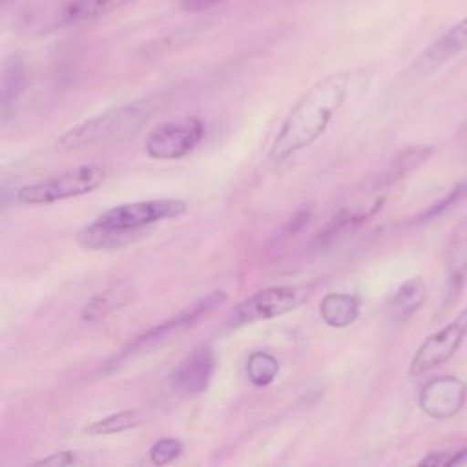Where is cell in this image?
I'll list each match as a JSON object with an SVG mask.
<instances>
[{
    "label": "cell",
    "mask_w": 467,
    "mask_h": 467,
    "mask_svg": "<svg viewBox=\"0 0 467 467\" xmlns=\"http://www.w3.org/2000/svg\"><path fill=\"white\" fill-rule=\"evenodd\" d=\"M350 82V71H337L316 82L285 119L268 159L283 162L321 137L334 113L343 106Z\"/></svg>",
    "instance_id": "1"
},
{
    "label": "cell",
    "mask_w": 467,
    "mask_h": 467,
    "mask_svg": "<svg viewBox=\"0 0 467 467\" xmlns=\"http://www.w3.org/2000/svg\"><path fill=\"white\" fill-rule=\"evenodd\" d=\"M153 109V99L135 100L122 104L119 108H111L64 131L57 139L55 146L60 151H75L126 139L133 135L144 122L150 120Z\"/></svg>",
    "instance_id": "2"
},
{
    "label": "cell",
    "mask_w": 467,
    "mask_h": 467,
    "mask_svg": "<svg viewBox=\"0 0 467 467\" xmlns=\"http://www.w3.org/2000/svg\"><path fill=\"white\" fill-rule=\"evenodd\" d=\"M106 179V171L97 164H82L49 179L26 184L16 190V201L22 204H49L69 197H78L97 190Z\"/></svg>",
    "instance_id": "3"
},
{
    "label": "cell",
    "mask_w": 467,
    "mask_h": 467,
    "mask_svg": "<svg viewBox=\"0 0 467 467\" xmlns=\"http://www.w3.org/2000/svg\"><path fill=\"white\" fill-rule=\"evenodd\" d=\"M308 294V288L303 285H277L263 288L248 296L232 310L228 325L232 328H239L248 323L266 321L283 316L303 305Z\"/></svg>",
    "instance_id": "4"
},
{
    "label": "cell",
    "mask_w": 467,
    "mask_h": 467,
    "mask_svg": "<svg viewBox=\"0 0 467 467\" xmlns=\"http://www.w3.org/2000/svg\"><path fill=\"white\" fill-rule=\"evenodd\" d=\"M188 212V204L182 199H150L120 204L106 210L99 215L93 224L104 228H122V230H146V226L177 219Z\"/></svg>",
    "instance_id": "5"
},
{
    "label": "cell",
    "mask_w": 467,
    "mask_h": 467,
    "mask_svg": "<svg viewBox=\"0 0 467 467\" xmlns=\"http://www.w3.org/2000/svg\"><path fill=\"white\" fill-rule=\"evenodd\" d=\"M467 337V306L445 327L423 339L409 363L410 376H421L447 363Z\"/></svg>",
    "instance_id": "6"
},
{
    "label": "cell",
    "mask_w": 467,
    "mask_h": 467,
    "mask_svg": "<svg viewBox=\"0 0 467 467\" xmlns=\"http://www.w3.org/2000/svg\"><path fill=\"white\" fill-rule=\"evenodd\" d=\"M204 135V124L197 117H186L157 126L146 139V151L153 159L175 161L190 153Z\"/></svg>",
    "instance_id": "7"
},
{
    "label": "cell",
    "mask_w": 467,
    "mask_h": 467,
    "mask_svg": "<svg viewBox=\"0 0 467 467\" xmlns=\"http://www.w3.org/2000/svg\"><path fill=\"white\" fill-rule=\"evenodd\" d=\"M467 400V383L456 376H438L427 381L418 396L420 409L432 420L456 416Z\"/></svg>",
    "instance_id": "8"
},
{
    "label": "cell",
    "mask_w": 467,
    "mask_h": 467,
    "mask_svg": "<svg viewBox=\"0 0 467 467\" xmlns=\"http://www.w3.org/2000/svg\"><path fill=\"white\" fill-rule=\"evenodd\" d=\"M215 368L213 350L202 345L190 352L168 376L170 387L184 396H195L206 390Z\"/></svg>",
    "instance_id": "9"
},
{
    "label": "cell",
    "mask_w": 467,
    "mask_h": 467,
    "mask_svg": "<svg viewBox=\"0 0 467 467\" xmlns=\"http://www.w3.org/2000/svg\"><path fill=\"white\" fill-rule=\"evenodd\" d=\"M463 51H467V15L425 47L416 66L423 71H432Z\"/></svg>",
    "instance_id": "10"
},
{
    "label": "cell",
    "mask_w": 467,
    "mask_h": 467,
    "mask_svg": "<svg viewBox=\"0 0 467 467\" xmlns=\"http://www.w3.org/2000/svg\"><path fill=\"white\" fill-rule=\"evenodd\" d=\"M27 84V71L26 64L20 57H9L2 69V93H0V106H2V120L5 122L16 109L20 97L24 95Z\"/></svg>",
    "instance_id": "11"
},
{
    "label": "cell",
    "mask_w": 467,
    "mask_h": 467,
    "mask_svg": "<svg viewBox=\"0 0 467 467\" xmlns=\"http://www.w3.org/2000/svg\"><path fill=\"white\" fill-rule=\"evenodd\" d=\"M425 299H427L425 281L418 275L410 277L403 281L394 292L389 303V316L394 321H407L423 306Z\"/></svg>",
    "instance_id": "12"
},
{
    "label": "cell",
    "mask_w": 467,
    "mask_h": 467,
    "mask_svg": "<svg viewBox=\"0 0 467 467\" xmlns=\"http://www.w3.org/2000/svg\"><path fill=\"white\" fill-rule=\"evenodd\" d=\"M144 235V230H122V228H104L97 224H88L78 234V243L89 250H108L122 248L135 243Z\"/></svg>",
    "instance_id": "13"
},
{
    "label": "cell",
    "mask_w": 467,
    "mask_h": 467,
    "mask_svg": "<svg viewBox=\"0 0 467 467\" xmlns=\"http://www.w3.org/2000/svg\"><path fill=\"white\" fill-rule=\"evenodd\" d=\"M321 319L334 328H345L352 325L359 316V301L352 294L332 292L321 299Z\"/></svg>",
    "instance_id": "14"
},
{
    "label": "cell",
    "mask_w": 467,
    "mask_h": 467,
    "mask_svg": "<svg viewBox=\"0 0 467 467\" xmlns=\"http://www.w3.org/2000/svg\"><path fill=\"white\" fill-rule=\"evenodd\" d=\"M131 2L137 0H73L62 9L60 24L75 26L82 22H91Z\"/></svg>",
    "instance_id": "15"
},
{
    "label": "cell",
    "mask_w": 467,
    "mask_h": 467,
    "mask_svg": "<svg viewBox=\"0 0 467 467\" xmlns=\"http://www.w3.org/2000/svg\"><path fill=\"white\" fill-rule=\"evenodd\" d=\"M131 299V288L126 285H119L97 294L91 301H88L80 312V317L88 323L100 321L108 317L111 312L122 308Z\"/></svg>",
    "instance_id": "16"
},
{
    "label": "cell",
    "mask_w": 467,
    "mask_h": 467,
    "mask_svg": "<svg viewBox=\"0 0 467 467\" xmlns=\"http://www.w3.org/2000/svg\"><path fill=\"white\" fill-rule=\"evenodd\" d=\"M432 153H434V146H431V144L405 148L390 161V164L383 175V184H392L398 179L405 177L409 171H412L414 168L423 164Z\"/></svg>",
    "instance_id": "17"
},
{
    "label": "cell",
    "mask_w": 467,
    "mask_h": 467,
    "mask_svg": "<svg viewBox=\"0 0 467 467\" xmlns=\"http://www.w3.org/2000/svg\"><path fill=\"white\" fill-rule=\"evenodd\" d=\"M140 423V416L137 410H120L117 414H109L102 420L91 421L84 427L86 434L91 436H100V434H117V432H124L130 431L133 427H137Z\"/></svg>",
    "instance_id": "18"
},
{
    "label": "cell",
    "mask_w": 467,
    "mask_h": 467,
    "mask_svg": "<svg viewBox=\"0 0 467 467\" xmlns=\"http://www.w3.org/2000/svg\"><path fill=\"white\" fill-rule=\"evenodd\" d=\"M277 372H279V363L268 352L257 350V352H252L246 359V376L257 387L270 385L275 379Z\"/></svg>",
    "instance_id": "19"
},
{
    "label": "cell",
    "mask_w": 467,
    "mask_h": 467,
    "mask_svg": "<svg viewBox=\"0 0 467 467\" xmlns=\"http://www.w3.org/2000/svg\"><path fill=\"white\" fill-rule=\"evenodd\" d=\"M463 201H467V181H462L458 184H454L447 195H443L441 199H438L436 202H432L429 208H425L421 213H418L412 221V224H420V223H427L432 219H438L445 213H449L451 210H454L456 206H460Z\"/></svg>",
    "instance_id": "20"
},
{
    "label": "cell",
    "mask_w": 467,
    "mask_h": 467,
    "mask_svg": "<svg viewBox=\"0 0 467 467\" xmlns=\"http://www.w3.org/2000/svg\"><path fill=\"white\" fill-rule=\"evenodd\" d=\"M182 452V443L175 438H161L150 447V460L155 465H166L179 458Z\"/></svg>",
    "instance_id": "21"
},
{
    "label": "cell",
    "mask_w": 467,
    "mask_h": 467,
    "mask_svg": "<svg viewBox=\"0 0 467 467\" xmlns=\"http://www.w3.org/2000/svg\"><path fill=\"white\" fill-rule=\"evenodd\" d=\"M95 460L82 451H60L53 452L46 458H40L33 462V465H55V467H64V465H80V463H93Z\"/></svg>",
    "instance_id": "22"
},
{
    "label": "cell",
    "mask_w": 467,
    "mask_h": 467,
    "mask_svg": "<svg viewBox=\"0 0 467 467\" xmlns=\"http://www.w3.org/2000/svg\"><path fill=\"white\" fill-rule=\"evenodd\" d=\"M467 458V447L454 449V451H434L429 452L425 458H421L418 463L427 467H451L456 463H462Z\"/></svg>",
    "instance_id": "23"
},
{
    "label": "cell",
    "mask_w": 467,
    "mask_h": 467,
    "mask_svg": "<svg viewBox=\"0 0 467 467\" xmlns=\"http://www.w3.org/2000/svg\"><path fill=\"white\" fill-rule=\"evenodd\" d=\"M463 286V270H456L447 277L445 288H443V297H441V305L449 306L452 303H456V299L460 297Z\"/></svg>",
    "instance_id": "24"
},
{
    "label": "cell",
    "mask_w": 467,
    "mask_h": 467,
    "mask_svg": "<svg viewBox=\"0 0 467 467\" xmlns=\"http://www.w3.org/2000/svg\"><path fill=\"white\" fill-rule=\"evenodd\" d=\"M228 2H234V0H182L181 7L188 13H199V11H204V9H210L215 5H223Z\"/></svg>",
    "instance_id": "25"
},
{
    "label": "cell",
    "mask_w": 467,
    "mask_h": 467,
    "mask_svg": "<svg viewBox=\"0 0 467 467\" xmlns=\"http://www.w3.org/2000/svg\"><path fill=\"white\" fill-rule=\"evenodd\" d=\"M463 270H467V265H465V268H463Z\"/></svg>",
    "instance_id": "26"
}]
</instances>
